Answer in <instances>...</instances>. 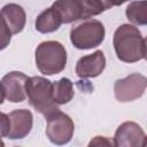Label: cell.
<instances>
[{
  "label": "cell",
  "instance_id": "obj_12",
  "mask_svg": "<svg viewBox=\"0 0 147 147\" xmlns=\"http://www.w3.org/2000/svg\"><path fill=\"white\" fill-rule=\"evenodd\" d=\"M59 15L62 23H71L83 20L82 6L79 0H56L51 6Z\"/></svg>",
  "mask_w": 147,
  "mask_h": 147
},
{
  "label": "cell",
  "instance_id": "obj_22",
  "mask_svg": "<svg viewBox=\"0 0 147 147\" xmlns=\"http://www.w3.org/2000/svg\"><path fill=\"white\" fill-rule=\"evenodd\" d=\"M113 1H114V6H121V5H123L124 2H126L129 0H113Z\"/></svg>",
  "mask_w": 147,
  "mask_h": 147
},
{
  "label": "cell",
  "instance_id": "obj_23",
  "mask_svg": "<svg viewBox=\"0 0 147 147\" xmlns=\"http://www.w3.org/2000/svg\"><path fill=\"white\" fill-rule=\"evenodd\" d=\"M0 146H5V144H3V141L1 140V138H0Z\"/></svg>",
  "mask_w": 147,
  "mask_h": 147
},
{
  "label": "cell",
  "instance_id": "obj_1",
  "mask_svg": "<svg viewBox=\"0 0 147 147\" xmlns=\"http://www.w3.org/2000/svg\"><path fill=\"white\" fill-rule=\"evenodd\" d=\"M113 44L117 57L123 62L133 63L146 57V39L131 24H122L116 29Z\"/></svg>",
  "mask_w": 147,
  "mask_h": 147
},
{
  "label": "cell",
  "instance_id": "obj_8",
  "mask_svg": "<svg viewBox=\"0 0 147 147\" xmlns=\"http://www.w3.org/2000/svg\"><path fill=\"white\" fill-rule=\"evenodd\" d=\"M29 77L21 71H10L1 79L5 96L8 101L18 103L26 99V82Z\"/></svg>",
  "mask_w": 147,
  "mask_h": 147
},
{
  "label": "cell",
  "instance_id": "obj_10",
  "mask_svg": "<svg viewBox=\"0 0 147 147\" xmlns=\"http://www.w3.org/2000/svg\"><path fill=\"white\" fill-rule=\"evenodd\" d=\"M8 117L10 122V129L7 137L9 139H23L30 133L33 124V116L30 110L15 109L8 115Z\"/></svg>",
  "mask_w": 147,
  "mask_h": 147
},
{
  "label": "cell",
  "instance_id": "obj_19",
  "mask_svg": "<svg viewBox=\"0 0 147 147\" xmlns=\"http://www.w3.org/2000/svg\"><path fill=\"white\" fill-rule=\"evenodd\" d=\"M88 145L90 146H92V145H113L114 146V142L108 140L107 137H95L93 140H91V142Z\"/></svg>",
  "mask_w": 147,
  "mask_h": 147
},
{
  "label": "cell",
  "instance_id": "obj_9",
  "mask_svg": "<svg viewBox=\"0 0 147 147\" xmlns=\"http://www.w3.org/2000/svg\"><path fill=\"white\" fill-rule=\"evenodd\" d=\"M106 68V57L102 51L80 57L76 63V75L79 78H94L102 74Z\"/></svg>",
  "mask_w": 147,
  "mask_h": 147
},
{
  "label": "cell",
  "instance_id": "obj_11",
  "mask_svg": "<svg viewBox=\"0 0 147 147\" xmlns=\"http://www.w3.org/2000/svg\"><path fill=\"white\" fill-rule=\"evenodd\" d=\"M0 14L2 15L6 24L13 34L20 33L26 22V14L24 9L17 3H7L2 7Z\"/></svg>",
  "mask_w": 147,
  "mask_h": 147
},
{
  "label": "cell",
  "instance_id": "obj_13",
  "mask_svg": "<svg viewBox=\"0 0 147 147\" xmlns=\"http://www.w3.org/2000/svg\"><path fill=\"white\" fill-rule=\"evenodd\" d=\"M61 24H62V22H61L59 15L56 14V11L52 7L41 11L37 16L36 23H34L36 30L41 32V33L54 32L61 26Z\"/></svg>",
  "mask_w": 147,
  "mask_h": 147
},
{
  "label": "cell",
  "instance_id": "obj_7",
  "mask_svg": "<svg viewBox=\"0 0 147 147\" xmlns=\"http://www.w3.org/2000/svg\"><path fill=\"white\" fill-rule=\"evenodd\" d=\"M113 142L117 147H142L146 144V136L137 123L124 122L117 127Z\"/></svg>",
  "mask_w": 147,
  "mask_h": 147
},
{
  "label": "cell",
  "instance_id": "obj_2",
  "mask_svg": "<svg viewBox=\"0 0 147 147\" xmlns=\"http://www.w3.org/2000/svg\"><path fill=\"white\" fill-rule=\"evenodd\" d=\"M36 65L46 76L60 74L67 65V51L55 40L42 41L36 49Z\"/></svg>",
  "mask_w": 147,
  "mask_h": 147
},
{
  "label": "cell",
  "instance_id": "obj_14",
  "mask_svg": "<svg viewBox=\"0 0 147 147\" xmlns=\"http://www.w3.org/2000/svg\"><path fill=\"white\" fill-rule=\"evenodd\" d=\"M74 85L69 78L63 77L53 83V100L57 106L65 105L71 101V99L74 98Z\"/></svg>",
  "mask_w": 147,
  "mask_h": 147
},
{
  "label": "cell",
  "instance_id": "obj_3",
  "mask_svg": "<svg viewBox=\"0 0 147 147\" xmlns=\"http://www.w3.org/2000/svg\"><path fill=\"white\" fill-rule=\"evenodd\" d=\"M26 96L30 105L45 117L59 110L53 100V83L44 77H29L26 82Z\"/></svg>",
  "mask_w": 147,
  "mask_h": 147
},
{
  "label": "cell",
  "instance_id": "obj_20",
  "mask_svg": "<svg viewBox=\"0 0 147 147\" xmlns=\"http://www.w3.org/2000/svg\"><path fill=\"white\" fill-rule=\"evenodd\" d=\"M101 1H102L103 6H105V9L106 10L109 9V8H111V7H114V1L113 0H101Z\"/></svg>",
  "mask_w": 147,
  "mask_h": 147
},
{
  "label": "cell",
  "instance_id": "obj_16",
  "mask_svg": "<svg viewBox=\"0 0 147 147\" xmlns=\"http://www.w3.org/2000/svg\"><path fill=\"white\" fill-rule=\"evenodd\" d=\"M79 2L82 6L83 20L96 16L106 10L101 0H79Z\"/></svg>",
  "mask_w": 147,
  "mask_h": 147
},
{
  "label": "cell",
  "instance_id": "obj_4",
  "mask_svg": "<svg viewBox=\"0 0 147 147\" xmlns=\"http://www.w3.org/2000/svg\"><path fill=\"white\" fill-rule=\"evenodd\" d=\"M105 34V26L100 21L88 20L71 29L70 40L78 49H90L101 45Z\"/></svg>",
  "mask_w": 147,
  "mask_h": 147
},
{
  "label": "cell",
  "instance_id": "obj_6",
  "mask_svg": "<svg viewBox=\"0 0 147 147\" xmlns=\"http://www.w3.org/2000/svg\"><path fill=\"white\" fill-rule=\"evenodd\" d=\"M147 86V78L141 74H131L114 84L115 98L119 102H130L141 98Z\"/></svg>",
  "mask_w": 147,
  "mask_h": 147
},
{
  "label": "cell",
  "instance_id": "obj_17",
  "mask_svg": "<svg viewBox=\"0 0 147 147\" xmlns=\"http://www.w3.org/2000/svg\"><path fill=\"white\" fill-rule=\"evenodd\" d=\"M11 34H13L11 31L9 30L2 15L0 14V51L5 49L9 45L10 39H11Z\"/></svg>",
  "mask_w": 147,
  "mask_h": 147
},
{
  "label": "cell",
  "instance_id": "obj_5",
  "mask_svg": "<svg viewBox=\"0 0 147 147\" xmlns=\"http://www.w3.org/2000/svg\"><path fill=\"white\" fill-rule=\"evenodd\" d=\"M46 136L51 142L55 145H65L68 144L75 131V124L71 117L60 109L46 117Z\"/></svg>",
  "mask_w": 147,
  "mask_h": 147
},
{
  "label": "cell",
  "instance_id": "obj_18",
  "mask_svg": "<svg viewBox=\"0 0 147 147\" xmlns=\"http://www.w3.org/2000/svg\"><path fill=\"white\" fill-rule=\"evenodd\" d=\"M10 129V122L8 115L0 111V138L7 137Z\"/></svg>",
  "mask_w": 147,
  "mask_h": 147
},
{
  "label": "cell",
  "instance_id": "obj_15",
  "mask_svg": "<svg viewBox=\"0 0 147 147\" xmlns=\"http://www.w3.org/2000/svg\"><path fill=\"white\" fill-rule=\"evenodd\" d=\"M125 15L127 20L136 25L147 24V1L138 0L132 1L125 9Z\"/></svg>",
  "mask_w": 147,
  "mask_h": 147
},
{
  "label": "cell",
  "instance_id": "obj_21",
  "mask_svg": "<svg viewBox=\"0 0 147 147\" xmlns=\"http://www.w3.org/2000/svg\"><path fill=\"white\" fill-rule=\"evenodd\" d=\"M5 91H3V87H2V84L0 82V105L3 103V100H5Z\"/></svg>",
  "mask_w": 147,
  "mask_h": 147
}]
</instances>
